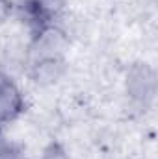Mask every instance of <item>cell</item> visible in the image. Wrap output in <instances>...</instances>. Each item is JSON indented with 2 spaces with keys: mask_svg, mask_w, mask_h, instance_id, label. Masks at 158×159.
<instances>
[{
  "mask_svg": "<svg viewBox=\"0 0 158 159\" xmlns=\"http://www.w3.org/2000/svg\"><path fill=\"white\" fill-rule=\"evenodd\" d=\"M123 89L130 106L147 109L156 94V72L155 67L145 61H134L125 70Z\"/></svg>",
  "mask_w": 158,
  "mask_h": 159,
  "instance_id": "1",
  "label": "cell"
},
{
  "mask_svg": "<svg viewBox=\"0 0 158 159\" xmlns=\"http://www.w3.org/2000/svg\"><path fill=\"white\" fill-rule=\"evenodd\" d=\"M28 98L17 80L0 69V128H9L24 117Z\"/></svg>",
  "mask_w": 158,
  "mask_h": 159,
  "instance_id": "2",
  "label": "cell"
},
{
  "mask_svg": "<svg viewBox=\"0 0 158 159\" xmlns=\"http://www.w3.org/2000/svg\"><path fill=\"white\" fill-rule=\"evenodd\" d=\"M26 78L37 89H54L69 74V61L65 57H37L30 59L26 67Z\"/></svg>",
  "mask_w": 158,
  "mask_h": 159,
  "instance_id": "3",
  "label": "cell"
},
{
  "mask_svg": "<svg viewBox=\"0 0 158 159\" xmlns=\"http://www.w3.org/2000/svg\"><path fill=\"white\" fill-rule=\"evenodd\" d=\"M37 159H73V157H71V154H69V150L63 143L52 139V141H48L47 144L41 146Z\"/></svg>",
  "mask_w": 158,
  "mask_h": 159,
  "instance_id": "4",
  "label": "cell"
},
{
  "mask_svg": "<svg viewBox=\"0 0 158 159\" xmlns=\"http://www.w3.org/2000/svg\"><path fill=\"white\" fill-rule=\"evenodd\" d=\"M15 15V0H0V28L7 26Z\"/></svg>",
  "mask_w": 158,
  "mask_h": 159,
  "instance_id": "5",
  "label": "cell"
}]
</instances>
